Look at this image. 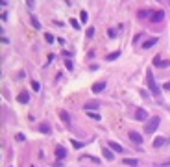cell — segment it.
I'll list each match as a JSON object with an SVG mask.
<instances>
[{"instance_id": "18", "label": "cell", "mask_w": 170, "mask_h": 167, "mask_svg": "<svg viewBox=\"0 0 170 167\" xmlns=\"http://www.w3.org/2000/svg\"><path fill=\"white\" fill-rule=\"evenodd\" d=\"M87 117H91V119H94V121H100V119H102V117H100L98 113H94V111H87Z\"/></svg>"}, {"instance_id": "23", "label": "cell", "mask_w": 170, "mask_h": 167, "mask_svg": "<svg viewBox=\"0 0 170 167\" xmlns=\"http://www.w3.org/2000/svg\"><path fill=\"white\" fill-rule=\"evenodd\" d=\"M80 19H82V22H87V19H89V17H87V11H82V13H80Z\"/></svg>"}, {"instance_id": "10", "label": "cell", "mask_w": 170, "mask_h": 167, "mask_svg": "<svg viewBox=\"0 0 170 167\" xmlns=\"http://www.w3.org/2000/svg\"><path fill=\"white\" fill-rule=\"evenodd\" d=\"M17 100H19V102H22V104H26V102L30 100V95H28L26 91H22V93L19 95V97H17Z\"/></svg>"}, {"instance_id": "7", "label": "cell", "mask_w": 170, "mask_h": 167, "mask_svg": "<svg viewBox=\"0 0 170 167\" xmlns=\"http://www.w3.org/2000/svg\"><path fill=\"white\" fill-rule=\"evenodd\" d=\"M166 145V137H155L154 139V147L159 149V147H165Z\"/></svg>"}, {"instance_id": "25", "label": "cell", "mask_w": 170, "mask_h": 167, "mask_svg": "<svg viewBox=\"0 0 170 167\" xmlns=\"http://www.w3.org/2000/svg\"><path fill=\"white\" fill-rule=\"evenodd\" d=\"M92 35H94V28H92V26H91V28H89V30H87V37H92Z\"/></svg>"}, {"instance_id": "13", "label": "cell", "mask_w": 170, "mask_h": 167, "mask_svg": "<svg viewBox=\"0 0 170 167\" xmlns=\"http://www.w3.org/2000/svg\"><path fill=\"white\" fill-rule=\"evenodd\" d=\"M59 117H61V121L65 123V125H70V117H68V113L63 110V111H59Z\"/></svg>"}, {"instance_id": "9", "label": "cell", "mask_w": 170, "mask_h": 167, "mask_svg": "<svg viewBox=\"0 0 170 167\" xmlns=\"http://www.w3.org/2000/svg\"><path fill=\"white\" fill-rule=\"evenodd\" d=\"M109 149H113L115 152H122V151H124L122 145H120V143H116V141H109Z\"/></svg>"}, {"instance_id": "27", "label": "cell", "mask_w": 170, "mask_h": 167, "mask_svg": "<svg viewBox=\"0 0 170 167\" xmlns=\"http://www.w3.org/2000/svg\"><path fill=\"white\" fill-rule=\"evenodd\" d=\"M32 24H33V26H35V28H39V20H37V19H35V17H32Z\"/></svg>"}, {"instance_id": "20", "label": "cell", "mask_w": 170, "mask_h": 167, "mask_svg": "<svg viewBox=\"0 0 170 167\" xmlns=\"http://www.w3.org/2000/svg\"><path fill=\"white\" fill-rule=\"evenodd\" d=\"M82 160H91V162H94V163H98V162H100L98 158H92V156H85V154L82 156Z\"/></svg>"}, {"instance_id": "5", "label": "cell", "mask_w": 170, "mask_h": 167, "mask_svg": "<svg viewBox=\"0 0 170 167\" xmlns=\"http://www.w3.org/2000/svg\"><path fill=\"white\" fill-rule=\"evenodd\" d=\"M130 139H131L133 143H137V145H141V143H142V137H141L139 132H130Z\"/></svg>"}, {"instance_id": "3", "label": "cell", "mask_w": 170, "mask_h": 167, "mask_svg": "<svg viewBox=\"0 0 170 167\" xmlns=\"http://www.w3.org/2000/svg\"><path fill=\"white\" fill-rule=\"evenodd\" d=\"M146 117H148V113H146L144 108H137L135 110V119L137 121H146Z\"/></svg>"}, {"instance_id": "30", "label": "cell", "mask_w": 170, "mask_h": 167, "mask_svg": "<svg viewBox=\"0 0 170 167\" xmlns=\"http://www.w3.org/2000/svg\"><path fill=\"white\" fill-rule=\"evenodd\" d=\"M163 87H165V89H170V82H166V84H165Z\"/></svg>"}, {"instance_id": "6", "label": "cell", "mask_w": 170, "mask_h": 167, "mask_svg": "<svg viewBox=\"0 0 170 167\" xmlns=\"http://www.w3.org/2000/svg\"><path fill=\"white\" fill-rule=\"evenodd\" d=\"M163 19H165V13H163V11H154V15H152L150 20H152V22H161Z\"/></svg>"}, {"instance_id": "17", "label": "cell", "mask_w": 170, "mask_h": 167, "mask_svg": "<svg viewBox=\"0 0 170 167\" xmlns=\"http://www.w3.org/2000/svg\"><path fill=\"white\" fill-rule=\"evenodd\" d=\"M118 56H120V52L116 50V52H111V54H107V58H106V60H107V61H113V60H116Z\"/></svg>"}, {"instance_id": "8", "label": "cell", "mask_w": 170, "mask_h": 167, "mask_svg": "<svg viewBox=\"0 0 170 167\" xmlns=\"http://www.w3.org/2000/svg\"><path fill=\"white\" fill-rule=\"evenodd\" d=\"M106 89V82H96L94 85H92V93H100V91H104Z\"/></svg>"}, {"instance_id": "29", "label": "cell", "mask_w": 170, "mask_h": 167, "mask_svg": "<svg viewBox=\"0 0 170 167\" xmlns=\"http://www.w3.org/2000/svg\"><path fill=\"white\" fill-rule=\"evenodd\" d=\"M32 87H33V89L37 91V89H39V84H37V82H32Z\"/></svg>"}, {"instance_id": "12", "label": "cell", "mask_w": 170, "mask_h": 167, "mask_svg": "<svg viewBox=\"0 0 170 167\" xmlns=\"http://www.w3.org/2000/svg\"><path fill=\"white\" fill-rule=\"evenodd\" d=\"M56 156H57L59 160H63V158L67 156V151H65L63 147H56Z\"/></svg>"}, {"instance_id": "24", "label": "cell", "mask_w": 170, "mask_h": 167, "mask_svg": "<svg viewBox=\"0 0 170 167\" xmlns=\"http://www.w3.org/2000/svg\"><path fill=\"white\" fill-rule=\"evenodd\" d=\"M72 145H74L76 149H82V147H83V143H80V141H72Z\"/></svg>"}, {"instance_id": "21", "label": "cell", "mask_w": 170, "mask_h": 167, "mask_svg": "<svg viewBox=\"0 0 170 167\" xmlns=\"http://www.w3.org/2000/svg\"><path fill=\"white\" fill-rule=\"evenodd\" d=\"M70 24H72V28H76V30L80 28V22H78L76 19H70Z\"/></svg>"}, {"instance_id": "2", "label": "cell", "mask_w": 170, "mask_h": 167, "mask_svg": "<svg viewBox=\"0 0 170 167\" xmlns=\"http://www.w3.org/2000/svg\"><path fill=\"white\" fill-rule=\"evenodd\" d=\"M159 123H161V119H159V117H152L150 121H148L146 125H144V132H146V134H154V132L157 130Z\"/></svg>"}, {"instance_id": "26", "label": "cell", "mask_w": 170, "mask_h": 167, "mask_svg": "<svg viewBox=\"0 0 170 167\" xmlns=\"http://www.w3.org/2000/svg\"><path fill=\"white\" fill-rule=\"evenodd\" d=\"M44 37H46V41H48V43H54V35H50V34H46Z\"/></svg>"}, {"instance_id": "16", "label": "cell", "mask_w": 170, "mask_h": 167, "mask_svg": "<svg viewBox=\"0 0 170 167\" xmlns=\"http://www.w3.org/2000/svg\"><path fill=\"white\" fill-rule=\"evenodd\" d=\"M94 108H98V102H87V104H85V111H91V110H94Z\"/></svg>"}, {"instance_id": "22", "label": "cell", "mask_w": 170, "mask_h": 167, "mask_svg": "<svg viewBox=\"0 0 170 167\" xmlns=\"http://www.w3.org/2000/svg\"><path fill=\"white\" fill-rule=\"evenodd\" d=\"M65 65H67V69H68V71L74 69V63H72V60H67V61H65Z\"/></svg>"}, {"instance_id": "14", "label": "cell", "mask_w": 170, "mask_h": 167, "mask_svg": "<svg viewBox=\"0 0 170 167\" xmlns=\"http://www.w3.org/2000/svg\"><path fill=\"white\" fill-rule=\"evenodd\" d=\"M102 152H104L106 160H109V162H111V160H115V154H113V152H111L109 149H102Z\"/></svg>"}, {"instance_id": "19", "label": "cell", "mask_w": 170, "mask_h": 167, "mask_svg": "<svg viewBox=\"0 0 170 167\" xmlns=\"http://www.w3.org/2000/svg\"><path fill=\"white\" fill-rule=\"evenodd\" d=\"M39 128H41V132H44V134H50V126H48L46 123H43V125H41Z\"/></svg>"}, {"instance_id": "28", "label": "cell", "mask_w": 170, "mask_h": 167, "mask_svg": "<svg viewBox=\"0 0 170 167\" xmlns=\"http://www.w3.org/2000/svg\"><path fill=\"white\" fill-rule=\"evenodd\" d=\"M26 4H28V8H33V6H35V2H33V0H28Z\"/></svg>"}, {"instance_id": "1", "label": "cell", "mask_w": 170, "mask_h": 167, "mask_svg": "<svg viewBox=\"0 0 170 167\" xmlns=\"http://www.w3.org/2000/svg\"><path fill=\"white\" fill-rule=\"evenodd\" d=\"M146 82H148L150 91L155 95V97H159V95H161V89H159V85L155 84V78H154V74H152V71H148V73H146Z\"/></svg>"}, {"instance_id": "4", "label": "cell", "mask_w": 170, "mask_h": 167, "mask_svg": "<svg viewBox=\"0 0 170 167\" xmlns=\"http://www.w3.org/2000/svg\"><path fill=\"white\" fill-rule=\"evenodd\" d=\"M154 45H157V37H152V39H146V41H144L142 43V49L144 50H148V49H152V46Z\"/></svg>"}, {"instance_id": "15", "label": "cell", "mask_w": 170, "mask_h": 167, "mask_svg": "<svg viewBox=\"0 0 170 167\" xmlns=\"http://www.w3.org/2000/svg\"><path fill=\"white\" fill-rule=\"evenodd\" d=\"M152 15H154V11H150V9H146V11H139V17H141V19H144V17H150V19H152Z\"/></svg>"}, {"instance_id": "11", "label": "cell", "mask_w": 170, "mask_h": 167, "mask_svg": "<svg viewBox=\"0 0 170 167\" xmlns=\"http://www.w3.org/2000/svg\"><path fill=\"white\" fill-rule=\"evenodd\" d=\"M122 163H124V165H131V167H137V165H139V162H137L135 158H124Z\"/></svg>"}]
</instances>
